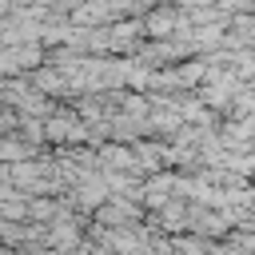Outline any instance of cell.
<instances>
[{"label":"cell","mask_w":255,"mask_h":255,"mask_svg":"<svg viewBox=\"0 0 255 255\" xmlns=\"http://www.w3.org/2000/svg\"><path fill=\"white\" fill-rule=\"evenodd\" d=\"M143 28L151 36H171V32H179V12L175 8H151L147 20H143Z\"/></svg>","instance_id":"cell-1"}]
</instances>
